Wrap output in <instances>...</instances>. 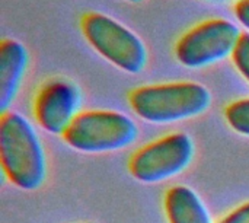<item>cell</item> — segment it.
Returning a JSON list of instances; mask_svg holds the SVG:
<instances>
[{
  "label": "cell",
  "instance_id": "obj_1",
  "mask_svg": "<svg viewBox=\"0 0 249 223\" xmlns=\"http://www.w3.org/2000/svg\"><path fill=\"white\" fill-rule=\"evenodd\" d=\"M0 162L7 180L23 191L38 190L47 177V156L34 126L19 112L0 117Z\"/></svg>",
  "mask_w": 249,
  "mask_h": 223
},
{
  "label": "cell",
  "instance_id": "obj_2",
  "mask_svg": "<svg viewBox=\"0 0 249 223\" xmlns=\"http://www.w3.org/2000/svg\"><path fill=\"white\" fill-rule=\"evenodd\" d=\"M128 102L142 120L166 124L206 112L212 105V93L197 82H169L140 86L130 92Z\"/></svg>",
  "mask_w": 249,
  "mask_h": 223
},
{
  "label": "cell",
  "instance_id": "obj_3",
  "mask_svg": "<svg viewBox=\"0 0 249 223\" xmlns=\"http://www.w3.org/2000/svg\"><path fill=\"white\" fill-rule=\"evenodd\" d=\"M137 133V126L128 115L111 110H92L79 112L63 140L82 153H108L133 145Z\"/></svg>",
  "mask_w": 249,
  "mask_h": 223
},
{
  "label": "cell",
  "instance_id": "obj_4",
  "mask_svg": "<svg viewBox=\"0 0 249 223\" xmlns=\"http://www.w3.org/2000/svg\"><path fill=\"white\" fill-rule=\"evenodd\" d=\"M80 29L90 47L115 67L137 74L147 64L144 42L114 18L88 12L80 18Z\"/></svg>",
  "mask_w": 249,
  "mask_h": 223
},
{
  "label": "cell",
  "instance_id": "obj_5",
  "mask_svg": "<svg viewBox=\"0 0 249 223\" xmlns=\"http://www.w3.org/2000/svg\"><path fill=\"white\" fill-rule=\"evenodd\" d=\"M242 32L232 20L212 18L188 29L175 44V58L188 69H203L232 57Z\"/></svg>",
  "mask_w": 249,
  "mask_h": 223
},
{
  "label": "cell",
  "instance_id": "obj_6",
  "mask_svg": "<svg viewBox=\"0 0 249 223\" xmlns=\"http://www.w3.org/2000/svg\"><path fill=\"white\" fill-rule=\"evenodd\" d=\"M194 142L187 133H171L137 150L128 164L140 183L158 184L184 172L194 158Z\"/></svg>",
  "mask_w": 249,
  "mask_h": 223
},
{
  "label": "cell",
  "instance_id": "obj_7",
  "mask_svg": "<svg viewBox=\"0 0 249 223\" xmlns=\"http://www.w3.org/2000/svg\"><path fill=\"white\" fill-rule=\"evenodd\" d=\"M80 102L82 93L73 80L53 77L39 88L34 101V115L42 130L63 136L79 115Z\"/></svg>",
  "mask_w": 249,
  "mask_h": 223
},
{
  "label": "cell",
  "instance_id": "obj_8",
  "mask_svg": "<svg viewBox=\"0 0 249 223\" xmlns=\"http://www.w3.org/2000/svg\"><path fill=\"white\" fill-rule=\"evenodd\" d=\"M28 50L16 39L7 38L0 44V111H9L28 67Z\"/></svg>",
  "mask_w": 249,
  "mask_h": 223
},
{
  "label": "cell",
  "instance_id": "obj_9",
  "mask_svg": "<svg viewBox=\"0 0 249 223\" xmlns=\"http://www.w3.org/2000/svg\"><path fill=\"white\" fill-rule=\"evenodd\" d=\"M165 212L169 223H213L200 196L185 186H175L166 191Z\"/></svg>",
  "mask_w": 249,
  "mask_h": 223
},
{
  "label": "cell",
  "instance_id": "obj_10",
  "mask_svg": "<svg viewBox=\"0 0 249 223\" xmlns=\"http://www.w3.org/2000/svg\"><path fill=\"white\" fill-rule=\"evenodd\" d=\"M225 118L233 131L249 137V98L231 102L225 110Z\"/></svg>",
  "mask_w": 249,
  "mask_h": 223
},
{
  "label": "cell",
  "instance_id": "obj_11",
  "mask_svg": "<svg viewBox=\"0 0 249 223\" xmlns=\"http://www.w3.org/2000/svg\"><path fill=\"white\" fill-rule=\"evenodd\" d=\"M232 60L241 76L249 83V32H242L232 54Z\"/></svg>",
  "mask_w": 249,
  "mask_h": 223
},
{
  "label": "cell",
  "instance_id": "obj_12",
  "mask_svg": "<svg viewBox=\"0 0 249 223\" xmlns=\"http://www.w3.org/2000/svg\"><path fill=\"white\" fill-rule=\"evenodd\" d=\"M219 223H249V202L232 210Z\"/></svg>",
  "mask_w": 249,
  "mask_h": 223
},
{
  "label": "cell",
  "instance_id": "obj_13",
  "mask_svg": "<svg viewBox=\"0 0 249 223\" xmlns=\"http://www.w3.org/2000/svg\"><path fill=\"white\" fill-rule=\"evenodd\" d=\"M233 12L238 20L249 31V0H236Z\"/></svg>",
  "mask_w": 249,
  "mask_h": 223
},
{
  "label": "cell",
  "instance_id": "obj_14",
  "mask_svg": "<svg viewBox=\"0 0 249 223\" xmlns=\"http://www.w3.org/2000/svg\"><path fill=\"white\" fill-rule=\"evenodd\" d=\"M127 1H130V3H137V1H140V0H127Z\"/></svg>",
  "mask_w": 249,
  "mask_h": 223
}]
</instances>
